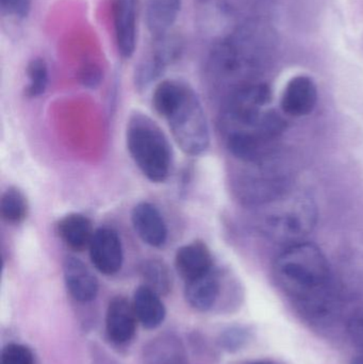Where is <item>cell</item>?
Returning a JSON list of instances; mask_svg holds the SVG:
<instances>
[{"label": "cell", "mask_w": 363, "mask_h": 364, "mask_svg": "<svg viewBox=\"0 0 363 364\" xmlns=\"http://www.w3.org/2000/svg\"><path fill=\"white\" fill-rule=\"evenodd\" d=\"M272 93L266 83H249L234 90L223 112L228 151L242 160L271 155L275 141L285 130L283 117L271 109Z\"/></svg>", "instance_id": "obj_1"}, {"label": "cell", "mask_w": 363, "mask_h": 364, "mask_svg": "<svg viewBox=\"0 0 363 364\" xmlns=\"http://www.w3.org/2000/svg\"><path fill=\"white\" fill-rule=\"evenodd\" d=\"M274 275L286 293L306 304L323 301L332 282L325 255L318 246L305 242L291 244L277 257Z\"/></svg>", "instance_id": "obj_2"}, {"label": "cell", "mask_w": 363, "mask_h": 364, "mask_svg": "<svg viewBox=\"0 0 363 364\" xmlns=\"http://www.w3.org/2000/svg\"><path fill=\"white\" fill-rule=\"evenodd\" d=\"M126 143L136 166L149 181H166L172 168V147L161 128L142 112L132 113L127 122Z\"/></svg>", "instance_id": "obj_3"}, {"label": "cell", "mask_w": 363, "mask_h": 364, "mask_svg": "<svg viewBox=\"0 0 363 364\" xmlns=\"http://www.w3.org/2000/svg\"><path fill=\"white\" fill-rule=\"evenodd\" d=\"M259 228L277 242H302L317 223V208L310 197L300 193L286 192L259 205Z\"/></svg>", "instance_id": "obj_4"}, {"label": "cell", "mask_w": 363, "mask_h": 364, "mask_svg": "<svg viewBox=\"0 0 363 364\" xmlns=\"http://www.w3.org/2000/svg\"><path fill=\"white\" fill-rule=\"evenodd\" d=\"M173 136L183 153L202 155L210 144L208 121L202 102L188 85L178 104L166 115Z\"/></svg>", "instance_id": "obj_5"}, {"label": "cell", "mask_w": 363, "mask_h": 364, "mask_svg": "<svg viewBox=\"0 0 363 364\" xmlns=\"http://www.w3.org/2000/svg\"><path fill=\"white\" fill-rule=\"evenodd\" d=\"M89 250L92 264L104 275H114L121 269L123 244L113 229L99 228L95 230Z\"/></svg>", "instance_id": "obj_6"}, {"label": "cell", "mask_w": 363, "mask_h": 364, "mask_svg": "<svg viewBox=\"0 0 363 364\" xmlns=\"http://www.w3.org/2000/svg\"><path fill=\"white\" fill-rule=\"evenodd\" d=\"M132 225L136 235L151 247L160 248L168 241V230L163 215L153 203L142 201L134 205Z\"/></svg>", "instance_id": "obj_7"}, {"label": "cell", "mask_w": 363, "mask_h": 364, "mask_svg": "<svg viewBox=\"0 0 363 364\" xmlns=\"http://www.w3.org/2000/svg\"><path fill=\"white\" fill-rule=\"evenodd\" d=\"M136 0H113L112 13L115 38L119 55L129 59L136 45Z\"/></svg>", "instance_id": "obj_8"}, {"label": "cell", "mask_w": 363, "mask_h": 364, "mask_svg": "<svg viewBox=\"0 0 363 364\" xmlns=\"http://www.w3.org/2000/svg\"><path fill=\"white\" fill-rule=\"evenodd\" d=\"M175 267L185 282H191L213 271L212 255L204 242H191L177 250Z\"/></svg>", "instance_id": "obj_9"}, {"label": "cell", "mask_w": 363, "mask_h": 364, "mask_svg": "<svg viewBox=\"0 0 363 364\" xmlns=\"http://www.w3.org/2000/svg\"><path fill=\"white\" fill-rule=\"evenodd\" d=\"M318 102L317 85L308 76H298L288 82L281 97V109L291 117L313 112Z\"/></svg>", "instance_id": "obj_10"}, {"label": "cell", "mask_w": 363, "mask_h": 364, "mask_svg": "<svg viewBox=\"0 0 363 364\" xmlns=\"http://www.w3.org/2000/svg\"><path fill=\"white\" fill-rule=\"evenodd\" d=\"M64 280L70 294L80 303H89L97 296L99 284L91 269L75 257H68L63 264Z\"/></svg>", "instance_id": "obj_11"}, {"label": "cell", "mask_w": 363, "mask_h": 364, "mask_svg": "<svg viewBox=\"0 0 363 364\" xmlns=\"http://www.w3.org/2000/svg\"><path fill=\"white\" fill-rule=\"evenodd\" d=\"M136 320L134 305L125 297H114L107 310L106 327L109 339L117 344L130 341L136 333Z\"/></svg>", "instance_id": "obj_12"}, {"label": "cell", "mask_w": 363, "mask_h": 364, "mask_svg": "<svg viewBox=\"0 0 363 364\" xmlns=\"http://www.w3.org/2000/svg\"><path fill=\"white\" fill-rule=\"evenodd\" d=\"M57 231L63 243L75 252L87 250L95 233L90 218L79 213L62 218L58 223Z\"/></svg>", "instance_id": "obj_13"}, {"label": "cell", "mask_w": 363, "mask_h": 364, "mask_svg": "<svg viewBox=\"0 0 363 364\" xmlns=\"http://www.w3.org/2000/svg\"><path fill=\"white\" fill-rule=\"evenodd\" d=\"M132 305L139 322L146 329L157 328L166 318V310L160 295L145 284L136 289Z\"/></svg>", "instance_id": "obj_14"}, {"label": "cell", "mask_w": 363, "mask_h": 364, "mask_svg": "<svg viewBox=\"0 0 363 364\" xmlns=\"http://www.w3.org/2000/svg\"><path fill=\"white\" fill-rule=\"evenodd\" d=\"M144 364H185V348L178 338L164 335L153 339L145 348Z\"/></svg>", "instance_id": "obj_15"}, {"label": "cell", "mask_w": 363, "mask_h": 364, "mask_svg": "<svg viewBox=\"0 0 363 364\" xmlns=\"http://www.w3.org/2000/svg\"><path fill=\"white\" fill-rule=\"evenodd\" d=\"M220 294V282L215 272L187 282L185 299L198 311H208L217 301Z\"/></svg>", "instance_id": "obj_16"}, {"label": "cell", "mask_w": 363, "mask_h": 364, "mask_svg": "<svg viewBox=\"0 0 363 364\" xmlns=\"http://www.w3.org/2000/svg\"><path fill=\"white\" fill-rule=\"evenodd\" d=\"M180 6L181 0H147V27L155 38L170 32Z\"/></svg>", "instance_id": "obj_17"}, {"label": "cell", "mask_w": 363, "mask_h": 364, "mask_svg": "<svg viewBox=\"0 0 363 364\" xmlns=\"http://www.w3.org/2000/svg\"><path fill=\"white\" fill-rule=\"evenodd\" d=\"M0 213L9 224H21L29 213V203L19 188L11 186L4 191L0 200Z\"/></svg>", "instance_id": "obj_18"}, {"label": "cell", "mask_w": 363, "mask_h": 364, "mask_svg": "<svg viewBox=\"0 0 363 364\" xmlns=\"http://www.w3.org/2000/svg\"><path fill=\"white\" fill-rule=\"evenodd\" d=\"M140 273L145 286L159 295L168 294L172 289V276L163 261L158 259L144 261L140 267Z\"/></svg>", "instance_id": "obj_19"}, {"label": "cell", "mask_w": 363, "mask_h": 364, "mask_svg": "<svg viewBox=\"0 0 363 364\" xmlns=\"http://www.w3.org/2000/svg\"><path fill=\"white\" fill-rule=\"evenodd\" d=\"M188 85L177 80H164L157 85L153 95L156 112L166 119V115L178 104Z\"/></svg>", "instance_id": "obj_20"}, {"label": "cell", "mask_w": 363, "mask_h": 364, "mask_svg": "<svg viewBox=\"0 0 363 364\" xmlns=\"http://www.w3.org/2000/svg\"><path fill=\"white\" fill-rule=\"evenodd\" d=\"M183 50V41L180 38L174 34L168 33L155 38L153 51L151 55L162 64L168 68L170 64L180 58L181 53Z\"/></svg>", "instance_id": "obj_21"}, {"label": "cell", "mask_w": 363, "mask_h": 364, "mask_svg": "<svg viewBox=\"0 0 363 364\" xmlns=\"http://www.w3.org/2000/svg\"><path fill=\"white\" fill-rule=\"evenodd\" d=\"M27 76L29 79L25 94L27 97H38L46 91L48 85V66L42 58L31 60L27 66Z\"/></svg>", "instance_id": "obj_22"}, {"label": "cell", "mask_w": 363, "mask_h": 364, "mask_svg": "<svg viewBox=\"0 0 363 364\" xmlns=\"http://www.w3.org/2000/svg\"><path fill=\"white\" fill-rule=\"evenodd\" d=\"M166 68V66L162 65L151 53L136 66V73H134L136 87L139 90L146 89L153 81L161 77Z\"/></svg>", "instance_id": "obj_23"}, {"label": "cell", "mask_w": 363, "mask_h": 364, "mask_svg": "<svg viewBox=\"0 0 363 364\" xmlns=\"http://www.w3.org/2000/svg\"><path fill=\"white\" fill-rule=\"evenodd\" d=\"M0 364H34L33 354L27 346L8 344L2 350Z\"/></svg>", "instance_id": "obj_24"}, {"label": "cell", "mask_w": 363, "mask_h": 364, "mask_svg": "<svg viewBox=\"0 0 363 364\" xmlns=\"http://www.w3.org/2000/svg\"><path fill=\"white\" fill-rule=\"evenodd\" d=\"M249 339V333L241 327H232L224 331L221 336V346L228 352L241 350Z\"/></svg>", "instance_id": "obj_25"}, {"label": "cell", "mask_w": 363, "mask_h": 364, "mask_svg": "<svg viewBox=\"0 0 363 364\" xmlns=\"http://www.w3.org/2000/svg\"><path fill=\"white\" fill-rule=\"evenodd\" d=\"M32 0H0L2 13L16 19H23L29 15Z\"/></svg>", "instance_id": "obj_26"}, {"label": "cell", "mask_w": 363, "mask_h": 364, "mask_svg": "<svg viewBox=\"0 0 363 364\" xmlns=\"http://www.w3.org/2000/svg\"><path fill=\"white\" fill-rule=\"evenodd\" d=\"M80 78L81 83L85 87H95L99 85L102 81V70L98 66L94 65V64H85L80 70Z\"/></svg>", "instance_id": "obj_27"}, {"label": "cell", "mask_w": 363, "mask_h": 364, "mask_svg": "<svg viewBox=\"0 0 363 364\" xmlns=\"http://www.w3.org/2000/svg\"><path fill=\"white\" fill-rule=\"evenodd\" d=\"M351 364H363V355L355 357V358L352 360Z\"/></svg>", "instance_id": "obj_28"}, {"label": "cell", "mask_w": 363, "mask_h": 364, "mask_svg": "<svg viewBox=\"0 0 363 364\" xmlns=\"http://www.w3.org/2000/svg\"><path fill=\"white\" fill-rule=\"evenodd\" d=\"M358 325H359L360 328L362 329L363 331V310L362 314H360L359 318H358Z\"/></svg>", "instance_id": "obj_29"}, {"label": "cell", "mask_w": 363, "mask_h": 364, "mask_svg": "<svg viewBox=\"0 0 363 364\" xmlns=\"http://www.w3.org/2000/svg\"><path fill=\"white\" fill-rule=\"evenodd\" d=\"M251 364H273V363H266V361H261V363H251Z\"/></svg>", "instance_id": "obj_30"}]
</instances>
